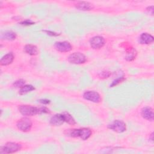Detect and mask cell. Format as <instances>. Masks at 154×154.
Listing matches in <instances>:
<instances>
[{"mask_svg":"<svg viewBox=\"0 0 154 154\" xmlns=\"http://www.w3.org/2000/svg\"><path fill=\"white\" fill-rule=\"evenodd\" d=\"M19 110L23 116H34L38 114V108L31 105H20L19 107Z\"/></svg>","mask_w":154,"mask_h":154,"instance_id":"cell-1","label":"cell"},{"mask_svg":"<svg viewBox=\"0 0 154 154\" xmlns=\"http://www.w3.org/2000/svg\"><path fill=\"white\" fill-rule=\"evenodd\" d=\"M20 145L15 143H7L4 146L1 147L0 152L1 153H14L20 149Z\"/></svg>","mask_w":154,"mask_h":154,"instance_id":"cell-2","label":"cell"},{"mask_svg":"<svg viewBox=\"0 0 154 154\" xmlns=\"http://www.w3.org/2000/svg\"><path fill=\"white\" fill-rule=\"evenodd\" d=\"M68 60L72 64H81L85 62L86 57L82 53L75 52L69 55Z\"/></svg>","mask_w":154,"mask_h":154,"instance_id":"cell-3","label":"cell"},{"mask_svg":"<svg viewBox=\"0 0 154 154\" xmlns=\"http://www.w3.org/2000/svg\"><path fill=\"white\" fill-rule=\"evenodd\" d=\"M108 128L116 132L122 133L126 131V125L122 121L115 120L108 125Z\"/></svg>","mask_w":154,"mask_h":154,"instance_id":"cell-4","label":"cell"},{"mask_svg":"<svg viewBox=\"0 0 154 154\" xmlns=\"http://www.w3.org/2000/svg\"><path fill=\"white\" fill-rule=\"evenodd\" d=\"M32 126V122L28 118H22L17 123V127L22 131H28Z\"/></svg>","mask_w":154,"mask_h":154,"instance_id":"cell-5","label":"cell"},{"mask_svg":"<svg viewBox=\"0 0 154 154\" xmlns=\"http://www.w3.org/2000/svg\"><path fill=\"white\" fill-rule=\"evenodd\" d=\"M83 97L85 99L93 102H99L100 100V97L98 93L94 91H87L84 93Z\"/></svg>","mask_w":154,"mask_h":154,"instance_id":"cell-6","label":"cell"},{"mask_svg":"<svg viewBox=\"0 0 154 154\" xmlns=\"http://www.w3.org/2000/svg\"><path fill=\"white\" fill-rule=\"evenodd\" d=\"M105 44V40L102 37L95 36L90 40V45L93 49H99Z\"/></svg>","mask_w":154,"mask_h":154,"instance_id":"cell-7","label":"cell"},{"mask_svg":"<svg viewBox=\"0 0 154 154\" xmlns=\"http://www.w3.org/2000/svg\"><path fill=\"white\" fill-rule=\"evenodd\" d=\"M56 49L61 52H69L72 49L71 45L67 42H56L55 44Z\"/></svg>","mask_w":154,"mask_h":154,"instance_id":"cell-8","label":"cell"},{"mask_svg":"<svg viewBox=\"0 0 154 154\" xmlns=\"http://www.w3.org/2000/svg\"><path fill=\"white\" fill-rule=\"evenodd\" d=\"M141 116L143 117L148 120H153V112L152 108L146 106L141 110Z\"/></svg>","mask_w":154,"mask_h":154,"instance_id":"cell-9","label":"cell"},{"mask_svg":"<svg viewBox=\"0 0 154 154\" xmlns=\"http://www.w3.org/2000/svg\"><path fill=\"white\" fill-rule=\"evenodd\" d=\"M64 122V119L63 114H55L50 120V123L54 126L61 125Z\"/></svg>","mask_w":154,"mask_h":154,"instance_id":"cell-10","label":"cell"},{"mask_svg":"<svg viewBox=\"0 0 154 154\" xmlns=\"http://www.w3.org/2000/svg\"><path fill=\"white\" fill-rule=\"evenodd\" d=\"M153 37L148 33H143L140 37V42L141 44H149L153 42Z\"/></svg>","mask_w":154,"mask_h":154,"instance_id":"cell-11","label":"cell"},{"mask_svg":"<svg viewBox=\"0 0 154 154\" xmlns=\"http://www.w3.org/2000/svg\"><path fill=\"white\" fill-rule=\"evenodd\" d=\"M13 58H14V57L11 53H9V54L5 55L1 60V61H0L1 65L7 66V65L10 64V63H12Z\"/></svg>","mask_w":154,"mask_h":154,"instance_id":"cell-12","label":"cell"},{"mask_svg":"<svg viewBox=\"0 0 154 154\" xmlns=\"http://www.w3.org/2000/svg\"><path fill=\"white\" fill-rule=\"evenodd\" d=\"M91 135V132L88 128H82L79 129V137L83 140L88 139Z\"/></svg>","mask_w":154,"mask_h":154,"instance_id":"cell-13","label":"cell"},{"mask_svg":"<svg viewBox=\"0 0 154 154\" xmlns=\"http://www.w3.org/2000/svg\"><path fill=\"white\" fill-rule=\"evenodd\" d=\"M25 52L29 55H37L38 53V49L37 48L32 45H27L25 46L24 48Z\"/></svg>","mask_w":154,"mask_h":154,"instance_id":"cell-14","label":"cell"},{"mask_svg":"<svg viewBox=\"0 0 154 154\" xmlns=\"http://www.w3.org/2000/svg\"><path fill=\"white\" fill-rule=\"evenodd\" d=\"M76 7L81 10H90L92 8V5L88 2H78L76 4Z\"/></svg>","mask_w":154,"mask_h":154,"instance_id":"cell-15","label":"cell"},{"mask_svg":"<svg viewBox=\"0 0 154 154\" xmlns=\"http://www.w3.org/2000/svg\"><path fill=\"white\" fill-rule=\"evenodd\" d=\"M16 37V34L12 31H5V32L2 33L1 36L2 39L8 40H13L15 39Z\"/></svg>","mask_w":154,"mask_h":154,"instance_id":"cell-16","label":"cell"},{"mask_svg":"<svg viewBox=\"0 0 154 154\" xmlns=\"http://www.w3.org/2000/svg\"><path fill=\"white\" fill-rule=\"evenodd\" d=\"M34 89H35L34 87L31 85H23L22 87H21V88L19 91V94H25L29 91L34 90Z\"/></svg>","mask_w":154,"mask_h":154,"instance_id":"cell-17","label":"cell"},{"mask_svg":"<svg viewBox=\"0 0 154 154\" xmlns=\"http://www.w3.org/2000/svg\"><path fill=\"white\" fill-rule=\"evenodd\" d=\"M64 119V122H67V123L70 124V125H75V121L74 120V119L71 116V115H70L69 113L67 112H64L63 114H62Z\"/></svg>","mask_w":154,"mask_h":154,"instance_id":"cell-18","label":"cell"},{"mask_svg":"<svg viewBox=\"0 0 154 154\" xmlns=\"http://www.w3.org/2000/svg\"><path fill=\"white\" fill-rule=\"evenodd\" d=\"M79 129H71L67 132L68 135L73 137H79Z\"/></svg>","mask_w":154,"mask_h":154,"instance_id":"cell-19","label":"cell"},{"mask_svg":"<svg viewBox=\"0 0 154 154\" xmlns=\"http://www.w3.org/2000/svg\"><path fill=\"white\" fill-rule=\"evenodd\" d=\"M135 57V51H134V49H132L131 52H130V54H128L127 55H126V58L128 60H132V59H134Z\"/></svg>","mask_w":154,"mask_h":154,"instance_id":"cell-20","label":"cell"},{"mask_svg":"<svg viewBox=\"0 0 154 154\" xmlns=\"http://www.w3.org/2000/svg\"><path fill=\"white\" fill-rule=\"evenodd\" d=\"M25 81L22 79H19L18 81H16L14 83V85L16 87H22L24 85Z\"/></svg>","mask_w":154,"mask_h":154,"instance_id":"cell-21","label":"cell"},{"mask_svg":"<svg viewBox=\"0 0 154 154\" xmlns=\"http://www.w3.org/2000/svg\"><path fill=\"white\" fill-rule=\"evenodd\" d=\"M123 79V78L122 77V78H120L117 79V80H115V81L112 83V84L110 85V87H111H111H112V86H114V85H117L118 83H119L120 82H121Z\"/></svg>","mask_w":154,"mask_h":154,"instance_id":"cell-22","label":"cell"},{"mask_svg":"<svg viewBox=\"0 0 154 154\" xmlns=\"http://www.w3.org/2000/svg\"><path fill=\"white\" fill-rule=\"evenodd\" d=\"M22 25H31V24H33L34 23L32 22H31V20H25V21H24V22H22V23H21Z\"/></svg>","mask_w":154,"mask_h":154,"instance_id":"cell-23","label":"cell"},{"mask_svg":"<svg viewBox=\"0 0 154 154\" xmlns=\"http://www.w3.org/2000/svg\"><path fill=\"white\" fill-rule=\"evenodd\" d=\"M40 102L42 103H45V104H48L50 102V101L49 100H46V99H42L39 100Z\"/></svg>","mask_w":154,"mask_h":154,"instance_id":"cell-24","label":"cell"}]
</instances>
